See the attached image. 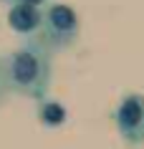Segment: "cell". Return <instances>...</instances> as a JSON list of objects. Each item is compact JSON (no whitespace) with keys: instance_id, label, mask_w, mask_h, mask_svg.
Listing matches in <instances>:
<instances>
[{"instance_id":"6da1fadb","label":"cell","mask_w":144,"mask_h":149,"mask_svg":"<svg viewBox=\"0 0 144 149\" xmlns=\"http://www.w3.org/2000/svg\"><path fill=\"white\" fill-rule=\"evenodd\" d=\"M3 68L8 91L28 99H43L53 81L51 51L35 38L23 40L13 53H8V58H3Z\"/></svg>"},{"instance_id":"5b68a950","label":"cell","mask_w":144,"mask_h":149,"mask_svg":"<svg viewBox=\"0 0 144 149\" xmlns=\"http://www.w3.org/2000/svg\"><path fill=\"white\" fill-rule=\"evenodd\" d=\"M40 119H43V124L46 126H58V124H63V119H66V111L61 104L56 101H48L40 106Z\"/></svg>"},{"instance_id":"52a82bcc","label":"cell","mask_w":144,"mask_h":149,"mask_svg":"<svg viewBox=\"0 0 144 149\" xmlns=\"http://www.w3.org/2000/svg\"><path fill=\"white\" fill-rule=\"evenodd\" d=\"M10 5H43V3H46V0H8Z\"/></svg>"},{"instance_id":"7a4b0ae2","label":"cell","mask_w":144,"mask_h":149,"mask_svg":"<svg viewBox=\"0 0 144 149\" xmlns=\"http://www.w3.org/2000/svg\"><path fill=\"white\" fill-rule=\"evenodd\" d=\"M79 15L71 5L66 3H53L43 10L40 20V43L53 53V51H66L79 40Z\"/></svg>"},{"instance_id":"8992f818","label":"cell","mask_w":144,"mask_h":149,"mask_svg":"<svg viewBox=\"0 0 144 149\" xmlns=\"http://www.w3.org/2000/svg\"><path fill=\"white\" fill-rule=\"evenodd\" d=\"M8 96V84H5V68H3V58H0V104Z\"/></svg>"},{"instance_id":"277c9868","label":"cell","mask_w":144,"mask_h":149,"mask_svg":"<svg viewBox=\"0 0 144 149\" xmlns=\"http://www.w3.org/2000/svg\"><path fill=\"white\" fill-rule=\"evenodd\" d=\"M43 10L38 5H10L8 10V25L20 36H33L40 31Z\"/></svg>"},{"instance_id":"3957f363","label":"cell","mask_w":144,"mask_h":149,"mask_svg":"<svg viewBox=\"0 0 144 149\" xmlns=\"http://www.w3.org/2000/svg\"><path fill=\"white\" fill-rule=\"evenodd\" d=\"M116 129L127 144H131V147L144 144V96L142 94H129L119 101Z\"/></svg>"}]
</instances>
